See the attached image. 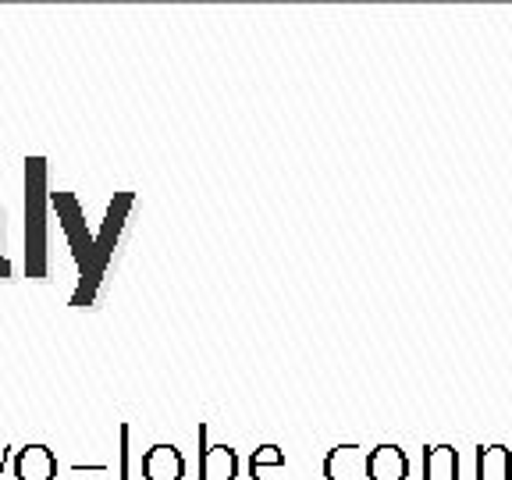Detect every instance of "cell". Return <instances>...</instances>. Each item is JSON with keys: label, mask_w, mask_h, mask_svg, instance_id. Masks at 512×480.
Returning <instances> with one entry per match:
<instances>
[{"label": "cell", "mask_w": 512, "mask_h": 480, "mask_svg": "<svg viewBox=\"0 0 512 480\" xmlns=\"http://www.w3.org/2000/svg\"><path fill=\"white\" fill-rule=\"evenodd\" d=\"M324 480H367V448L356 441L335 445L324 456Z\"/></svg>", "instance_id": "obj_3"}, {"label": "cell", "mask_w": 512, "mask_h": 480, "mask_svg": "<svg viewBox=\"0 0 512 480\" xmlns=\"http://www.w3.org/2000/svg\"><path fill=\"white\" fill-rule=\"evenodd\" d=\"M424 480H459V448L452 445L424 448Z\"/></svg>", "instance_id": "obj_9"}, {"label": "cell", "mask_w": 512, "mask_h": 480, "mask_svg": "<svg viewBox=\"0 0 512 480\" xmlns=\"http://www.w3.org/2000/svg\"><path fill=\"white\" fill-rule=\"evenodd\" d=\"M477 480H512V448L477 445Z\"/></svg>", "instance_id": "obj_8"}, {"label": "cell", "mask_w": 512, "mask_h": 480, "mask_svg": "<svg viewBox=\"0 0 512 480\" xmlns=\"http://www.w3.org/2000/svg\"><path fill=\"white\" fill-rule=\"evenodd\" d=\"M367 480H409V456L399 445H384L367 452Z\"/></svg>", "instance_id": "obj_5"}, {"label": "cell", "mask_w": 512, "mask_h": 480, "mask_svg": "<svg viewBox=\"0 0 512 480\" xmlns=\"http://www.w3.org/2000/svg\"><path fill=\"white\" fill-rule=\"evenodd\" d=\"M50 203H54L61 228L68 232V242H72V253H75V260H79V271H82L79 292L72 296V306H89L96 299L100 281H104V271H107V264H111V253H114V242H118L121 228H125V217H128V210H132V203H136V196H132V192L114 196L111 207H107L100 235H93L86 224H82V207L72 192H54Z\"/></svg>", "instance_id": "obj_1"}, {"label": "cell", "mask_w": 512, "mask_h": 480, "mask_svg": "<svg viewBox=\"0 0 512 480\" xmlns=\"http://www.w3.org/2000/svg\"><path fill=\"white\" fill-rule=\"evenodd\" d=\"M18 480H57V456L47 445H25L15 456Z\"/></svg>", "instance_id": "obj_7"}, {"label": "cell", "mask_w": 512, "mask_h": 480, "mask_svg": "<svg viewBox=\"0 0 512 480\" xmlns=\"http://www.w3.org/2000/svg\"><path fill=\"white\" fill-rule=\"evenodd\" d=\"M249 480H285V452L278 445H260L249 456Z\"/></svg>", "instance_id": "obj_10"}, {"label": "cell", "mask_w": 512, "mask_h": 480, "mask_svg": "<svg viewBox=\"0 0 512 480\" xmlns=\"http://www.w3.org/2000/svg\"><path fill=\"white\" fill-rule=\"evenodd\" d=\"M143 480H185V456L175 445H168V441L146 448Z\"/></svg>", "instance_id": "obj_6"}, {"label": "cell", "mask_w": 512, "mask_h": 480, "mask_svg": "<svg viewBox=\"0 0 512 480\" xmlns=\"http://www.w3.org/2000/svg\"><path fill=\"white\" fill-rule=\"evenodd\" d=\"M25 274L47 278V160H25Z\"/></svg>", "instance_id": "obj_2"}, {"label": "cell", "mask_w": 512, "mask_h": 480, "mask_svg": "<svg viewBox=\"0 0 512 480\" xmlns=\"http://www.w3.org/2000/svg\"><path fill=\"white\" fill-rule=\"evenodd\" d=\"M239 477V456L228 445H210L207 424H200V480H235Z\"/></svg>", "instance_id": "obj_4"}, {"label": "cell", "mask_w": 512, "mask_h": 480, "mask_svg": "<svg viewBox=\"0 0 512 480\" xmlns=\"http://www.w3.org/2000/svg\"><path fill=\"white\" fill-rule=\"evenodd\" d=\"M0 278H11V264L4 260V256H0Z\"/></svg>", "instance_id": "obj_11"}]
</instances>
